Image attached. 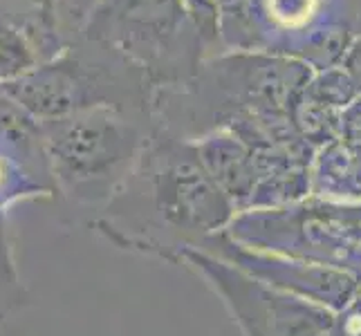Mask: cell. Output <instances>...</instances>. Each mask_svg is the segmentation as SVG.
I'll return each instance as SVG.
<instances>
[{
  "instance_id": "277c9868",
  "label": "cell",
  "mask_w": 361,
  "mask_h": 336,
  "mask_svg": "<svg viewBox=\"0 0 361 336\" xmlns=\"http://www.w3.org/2000/svg\"><path fill=\"white\" fill-rule=\"evenodd\" d=\"M83 36L130 56L155 90L182 88L195 79L209 43L182 0H104Z\"/></svg>"
},
{
  "instance_id": "7a4b0ae2",
  "label": "cell",
  "mask_w": 361,
  "mask_h": 336,
  "mask_svg": "<svg viewBox=\"0 0 361 336\" xmlns=\"http://www.w3.org/2000/svg\"><path fill=\"white\" fill-rule=\"evenodd\" d=\"M39 123L54 197L77 224H94L113 202L157 128L155 119L110 108Z\"/></svg>"
},
{
  "instance_id": "ba28073f",
  "label": "cell",
  "mask_w": 361,
  "mask_h": 336,
  "mask_svg": "<svg viewBox=\"0 0 361 336\" xmlns=\"http://www.w3.org/2000/svg\"><path fill=\"white\" fill-rule=\"evenodd\" d=\"M47 195V191L36 182L27 168L5 148H0V211L7 204L20 200V197L32 195Z\"/></svg>"
},
{
  "instance_id": "52a82bcc",
  "label": "cell",
  "mask_w": 361,
  "mask_h": 336,
  "mask_svg": "<svg viewBox=\"0 0 361 336\" xmlns=\"http://www.w3.org/2000/svg\"><path fill=\"white\" fill-rule=\"evenodd\" d=\"M30 303L27 287L20 280L7 231V216L0 211V323Z\"/></svg>"
},
{
  "instance_id": "9c48e42d",
  "label": "cell",
  "mask_w": 361,
  "mask_h": 336,
  "mask_svg": "<svg viewBox=\"0 0 361 336\" xmlns=\"http://www.w3.org/2000/svg\"><path fill=\"white\" fill-rule=\"evenodd\" d=\"M52 3H54V0H36V5H39V9H41V14L47 20H52Z\"/></svg>"
},
{
  "instance_id": "5b68a950",
  "label": "cell",
  "mask_w": 361,
  "mask_h": 336,
  "mask_svg": "<svg viewBox=\"0 0 361 336\" xmlns=\"http://www.w3.org/2000/svg\"><path fill=\"white\" fill-rule=\"evenodd\" d=\"M0 148L14 155L39 182L47 195H54V182L49 175L41 123L18 101H14L0 85Z\"/></svg>"
},
{
  "instance_id": "8992f818",
  "label": "cell",
  "mask_w": 361,
  "mask_h": 336,
  "mask_svg": "<svg viewBox=\"0 0 361 336\" xmlns=\"http://www.w3.org/2000/svg\"><path fill=\"white\" fill-rule=\"evenodd\" d=\"M43 49L30 39V30L9 18H0V83L16 81L47 63Z\"/></svg>"
},
{
  "instance_id": "6da1fadb",
  "label": "cell",
  "mask_w": 361,
  "mask_h": 336,
  "mask_svg": "<svg viewBox=\"0 0 361 336\" xmlns=\"http://www.w3.org/2000/svg\"><path fill=\"white\" fill-rule=\"evenodd\" d=\"M229 216L231 204L197 146L157 126L133 175L92 227L121 249L178 260Z\"/></svg>"
},
{
  "instance_id": "3957f363",
  "label": "cell",
  "mask_w": 361,
  "mask_h": 336,
  "mask_svg": "<svg viewBox=\"0 0 361 336\" xmlns=\"http://www.w3.org/2000/svg\"><path fill=\"white\" fill-rule=\"evenodd\" d=\"M0 85L39 121L99 108L155 119L157 90L146 70L99 41L70 47L25 77Z\"/></svg>"
},
{
  "instance_id": "30bf717a",
  "label": "cell",
  "mask_w": 361,
  "mask_h": 336,
  "mask_svg": "<svg viewBox=\"0 0 361 336\" xmlns=\"http://www.w3.org/2000/svg\"><path fill=\"white\" fill-rule=\"evenodd\" d=\"M211 5H214L216 9L218 7H222V9H227V7H233V5H238V3H243V0H209Z\"/></svg>"
}]
</instances>
